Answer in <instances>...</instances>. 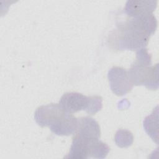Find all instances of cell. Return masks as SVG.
<instances>
[{"label":"cell","mask_w":159,"mask_h":159,"mask_svg":"<svg viewBox=\"0 0 159 159\" xmlns=\"http://www.w3.org/2000/svg\"><path fill=\"white\" fill-rule=\"evenodd\" d=\"M157 26L153 14L120 22L109 36V42L115 50H139L145 48Z\"/></svg>","instance_id":"obj_1"},{"label":"cell","mask_w":159,"mask_h":159,"mask_svg":"<svg viewBox=\"0 0 159 159\" xmlns=\"http://www.w3.org/2000/svg\"><path fill=\"white\" fill-rule=\"evenodd\" d=\"M59 104L70 114L83 110L94 114L101 109L102 98L100 96H86L79 93H66L61 97Z\"/></svg>","instance_id":"obj_5"},{"label":"cell","mask_w":159,"mask_h":159,"mask_svg":"<svg viewBox=\"0 0 159 159\" xmlns=\"http://www.w3.org/2000/svg\"><path fill=\"white\" fill-rule=\"evenodd\" d=\"M75 135L93 139H99L101 136L100 127L94 119L89 117H83L78 119V127Z\"/></svg>","instance_id":"obj_8"},{"label":"cell","mask_w":159,"mask_h":159,"mask_svg":"<svg viewBox=\"0 0 159 159\" xmlns=\"http://www.w3.org/2000/svg\"><path fill=\"white\" fill-rule=\"evenodd\" d=\"M158 64L151 66V56L144 48L138 50L136 60L128 71L134 85H143L150 89H157Z\"/></svg>","instance_id":"obj_3"},{"label":"cell","mask_w":159,"mask_h":159,"mask_svg":"<svg viewBox=\"0 0 159 159\" xmlns=\"http://www.w3.org/2000/svg\"><path fill=\"white\" fill-rule=\"evenodd\" d=\"M108 78L111 89L117 96L125 95L134 86L128 71L121 67H112L109 71Z\"/></svg>","instance_id":"obj_6"},{"label":"cell","mask_w":159,"mask_h":159,"mask_svg":"<svg viewBox=\"0 0 159 159\" xmlns=\"http://www.w3.org/2000/svg\"><path fill=\"white\" fill-rule=\"evenodd\" d=\"M143 127L148 134L153 140H157L155 134L157 136L158 131V109L156 111L153 112L151 115L147 116L143 121Z\"/></svg>","instance_id":"obj_9"},{"label":"cell","mask_w":159,"mask_h":159,"mask_svg":"<svg viewBox=\"0 0 159 159\" xmlns=\"http://www.w3.org/2000/svg\"><path fill=\"white\" fill-rule=\"evenodd\" d=\"M157 1H128L125 11L132 18L142 17L152 14L157 7Z\"/></svg>","instance_id":"obj_7"},{"label":"cell","mask_w":159,"mask_h":159,"mask_svg":"<svg viewBox=\"0 0 159 159\" xmlns=\"http://www.w3.org/2000/svg\"><path fill=\"white\" fill-rule=\"evenodd\" d=\"M34 119L39 125L49 127L57 135H71L78 127V119L66 112L59 104L51 103L39 107Z\"/></svg>","instance_id":"obj_2"},{"label":"cell","mask_w":159,"mask_h":159,"mask_svg":"<svg viewBox=\"0 0 159 159\" xmlns=\"http://www.w3.org/2000/svg\"><path fill=\"white\" fill-rule=\"evenodd\" d=\"M109 150V146L99 139H92L75 135L70 152L65 158H103L106 157Z\"/></svg>","instance_id":"obj_4"}]
</instances>
